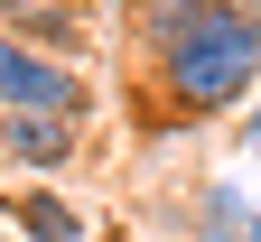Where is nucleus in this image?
Wrapping results in <instances>:
<instances>
[{"label": "nucleus", "mask_w": 261, "mask_h": 242, "mask_svg": "<svg viewBox=\"0 0 261 242\" xmlns=\"http://www.w3.org/2000/svg\"><path fill=\"white\" fill-rule=\"evenodd\" d=\"M84 158V121H65V112H0V168L10 177H65V168Z\"/></svg>", "instance_id": "4"}, {"label": "nucleus", "mask_w": 261, "mask_h": 242, "mask_svg": "<svg viewBox=\"0 0 261 242\" xmlns=\"http://www.w3.org/2000/svg\"><path fill=\"white\" fill-rule=\"evenodd\" d=\"M196 10H205V0H130V10H121V47L140 56V65H149V56H168V47L187 38V19H196Z\"/></svg>", "instance_id": "7"}, {"label": "nucleus", "mask_w": 261, "mask_h": 242, "mask_svg": "<svg viewBox=\"0 0 261 242\" xmlns=\"http://www.w3.org/2000/svg\"><path fill=\"white\" fill-rule=\"evenodd\" d=\"M233 168H261V93L243 102V121H233Z\"/></svg>", "instance_id": "8"}, {"label": "nucleus", "mask_w": 261, "mask_h": 242, "mask_svg": "<svg viewBox=\"0 0 261 242\" xmlns=\"http://www.w3.org/2000/svg\"><path fill=\"white\" fill-rule=\"evenodd\" d=\"M261 93V0H205L168 56H149V130L224 121Z\"/></svg>", "instance_id": "1"}, {"label": "nucleus", "mask_w": 261, "mask_h": 242, "mask_svg": "<svg viewBox=\"0 0 261 242\" xmlns=\"http://www.w3.org/2000/svg\"><path fill=\"white\" fill-rule=\"evenodd\" d=\"M0 242H19V233H0Z\"/></svg>", "instance_id": "9"}, {"label": "nucleus", "mask_w": 261, "mask_h": 242, "mask_svg": "<svg viewBox=\"0 0 261 242\" xmlns=\"http://www.w3.org/2000/svg\"><path fill=\"white\" fill-rule=\"evenodd\" d=\"M0 112H65V121H84L93 84H84L75 56H47V47H28V38L0 28Z\"/></svg>", "instance_id": "2"}, {"label": "nucleus", "mask_w": 261, "mask_h": 242, "mask_svg": "<svg viewBox=\"0 0 261 242\" xmlns=\"http://www.w3.org/2000/svg\"><path fill=\"white\" fill-rule=\"evenodd\" d=\"M177 242H261V168H224V177L187 186Z\"/></svg>", "instance_id": "3"}, {"label": "nucleus", "mask_w": 261, "mask_h": 242, "mask_svg": "<svg viewBox=\"0 0 261 242\" xmlns=\"http://www.w3.org/2000/svg\"><path fill=\"white\" fill-rule=\"evenodd\" d=\"M0 214H10V233H19V242H93L84 205H75V196H56L47 177H19L10 196H0Z\"/></svg>", "instance_id": "6"}, {"label": "nucleus", "mask_w": 261, "mask_h": 242, "mask_svg": "<svg viewBox=\"0 0 261 242\" xmlns=\"http://www.w3.org/2000/svg\"><path fill=\"white\" fill-rule=\"evenodd\" d=\"M0 28L28 38V47H47V56H75V65L93 47V10L84 0H0Z\"/></svg>", "instance_id": "5"}]
</instances>
